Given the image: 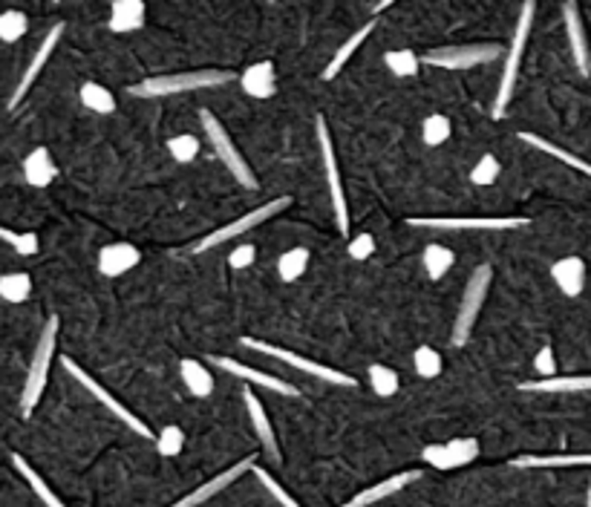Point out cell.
<instances>
[{
	"instance_id": "6da1fadb",
	"label": "cell",
	"mask_w": 591,
	"mask_h": 507,
	"mask_svg": "<svg viewBox=\"0 0 591 507\" xmlns=\"http://www.w3.org/2000/svg\"><path fill=\"white\" fill-rule=\"evenodd\" d=\"M234 81V72L226 69H194V72H171V76H153L144 78L127 93L136 98H162V96H179V93H194V89L206 87H219Z\"/></svg>"
},
{
	"instance_id": "7a4b0ae2",
	"label": "cell",
	"mask_w": 591,
	"mask_h": 507,
	"mask_svg": "<svg viewBox=\"0 0 591 507\" xmlns=\"http://www.w3.org/2000/svg\"><path fill=\"white\" fill-rule=\"evenodd\" d=\"M55 343H58V317H49L41 329V337H38V347L32 352V364H29V372H26V384H24V392H21V409L29 419L32 409L38 407L41 395L47 389V380H49V367H52V357H55Z\"/></svg>"
},
{
	"instance_id": "3957f363",
	"label": "cell",
	"mask_w": 591,
	"mask_h": 507,
	"mask_svg": "<svg viewBox=\"0 0 591 507\" xmlns=\"http://www.w3.org/2000/svg\"><path fill=\"white\" fill-rule=\"evenodd\" d=\"M533 15H537V4H522L520 21H516V29H513V41H511L508 56H505V69H502V78H500V89H496V98H493V119H502L505 116V107L513 98V87H516V76H520L522 52L528 47Z\"/></svg>"
},
{
	"instance_id": "277c9868",
	"label": "cell",
	"mask_w": 591,
	"mask_h": 507,
	"mask_svg": "<svg viewBox=\"0 0 591 507\" xmlns=\"http://www.w3.org/2000/svg\"><path fill=\"white\" fill-rule=\"evenodd\" d=\"M491 280H493V268L488 263L479 265L468 285H465V295L459 300V312H456V320H453V335H450V343L453 347H465L473 335V326L482 315V305H485V297H488V288H491Z\"/></svg>"
},
{
	"instance_id": "5b68a950",
	"label": "cell",
	"mask_w": 591,
	"mask_h": 507,
	"mask_svg": "<svg viewBox=\"0 0 591 507\" xmlns=\"http://www.w3.org/2000/svg\"><path fill=\"white\" fill-rule=\"evenodd\" d=\"M199 121H202V130H206V139L211 141V148L216 150L219 161H223L226 171L234 176V182L248 188V191H257V176H254L251 165L243 159V153L237 150V144L231 141L226 127L219 124V119L211 110H199Z\"/></svg>"
},
{
	"instance_id": "8992f818",
	"label": "cell",
	"mask_w": 591,
	"mask_h": 507,
	"mask_svg": "<svg viewBox=\"0 0 591 507\" xmlns=\"http://www.w3.org/2000/svg\"><path fill=\"white\" fill-rule=\"evenodd\" d=\"M239 347L254 349V352H260V355H269L274 360H283V364L294 367V369L309 375V378H318V380H323V384H332V387H358V380L353 375H343V372L332 369L326 364H318V360H311V357H303V355H294L289 349H280V347H274V343L257 340V337H239Z\"/></svg>"
},
{
	"instance_id": "52a82bcc",
	"label": "cell",
	"mask_w": 591,
	"mask_h": 507,
	"mask_svg": "<svg viewBox=\"0 0 591 507\" xmlns=\"http://www.w3.org/2000/svg\"><path fill=\"white\" fill-rule=\"evenodd\" d=\"M289 205H291V196H277V199H271V202L257 205L254 211H248V213L239 216V220H234V222H228V225H223V228H216V231L206 233V237H202V240L194 245V251H196V254H202V251H211V248L223 245V243H228V240L243 237V233H251L257 225L269 222L271 216H277L280 211H286Z\"/></svg>"
},
{
	"instance_id": "ba28073f",
	"label": "cell",
	"mask_w": 591,
	"mask_h": 507,
	"mask_svg": "<svg viewBox=\"0 0 591 507\" xmlns=\"http://www.w3.org/2000/svg\"><path fill=\"white\" fill-rule=\"evenodd\" d=\"M61 367H64V369H67V372H69L72 378H76L79 384H81V387H84V389H87V392H90L92 398H96V401H99V404H101V407H104L107 412H113V419H119V421H121V424H124L127 429H133L136 436H142V439H153L151 427H147V424H144L142 419H136V412H131V409H127V407H124V404L119 401L116 395H110V392H107V389H104V387L99 384L96 378H92V375H90L87 369H81V367L76 364V360H72V357H61ZM153 441H156V439H153Z\"/></svg>"
},
{
	"instance_id": "9c48e42d",
	"label": "cell",
	"mask_w": 591,
	"mask_h": 507,
	"mask_svg": "<svg viewBox=\"0 0 591 507\" xmlns=\"http://www.w3.org/2000/svg\"><path fill=\"white\" fill-rule=\"evenodd\" d=\"M315 130H318V144H321V161H323V173H326V185H329V199H332V211H335V222L341 233H349V208H346V193L341 182V171H338V159H335V144H332V133L323 116L315 119Z\"/></svg>"
},
{
	"instance_id": "30bf717a",
	"label": "cell",
	"mask_w": 591,
	"mask_h": 507,
	"mask_svg": "<svg viewBox=\"0 0 591 507\" xmlns=\"http://www.w3.org/2000/svg\"><path fill=\"white\" fill-rule=\"evenodd\" d=\"M502 47L500 44H465V47H438L430 49L427 56L421 58V64L441 67V69H473L491 64L496 58H502Z\"/></svg>"
},
{
	"instance_id": "8fae6325",
	"label": "cell",
	"mask_w": 591,
	"mask_h": 507,
	"mask_svg": "<svg viewBox=\"0 0 591 507\" xmlns=\"http://www.w3.org/2000/svg\"><path fill=\"white\" fill-rule=\"evenodd\" d=\"M413 228H433V231H513L528 225L525 216H418L410 220Z\"/></svg>"
},
{
	"instance_id": "7c38bea8",
	"label": "cell",
	"mask_w": 591,
	"mask_h": 507,
	"mask_svg": "<svg viewBox=\"0 0 591 507\" xmlns=\"http://www.w3.org/2000/svg\"><path fill=\"white\" fill-rule=\"evenodd\" d=\"M208 364L216 367V369H223V372H228V375H234V378H243V380H248V384H257V387H263V389H271L274 395H283V398H303L301 389L294 387V384H289V380L277 378V375H269V372H263V369H251V367L239 364V360H234V357L211 355Z\"/></svg>"
},
{
	"instance_id": "4fadbf2b",
	"label": "cell",
	"mask_w": 591,
	"mask_h": 507,
	"mask_svg": "<svg viewBox=\"0 0 591 507\" xmlns=\"http://www.w3.org/2000/svg\"><path fill=\"white\" fill-rule=\"evenodd\" d=\"M424 464H430L436 470H456L468 467L470 461L479 459V441L476 439H453L448 444H430L421 450Z\"/></svg>"
},
{
	"instance_id": "5bb4252c",
	"label": "cell",
	"mask_w": 591,
	"mask_h": 507,
	"mask_svg": "<svg viewBox=\"0 0 591 507\" xmlns=\"http://www.w3.org/2000/svg\"><path fill=\"white\" fill-rule=\"evenodd\" d=\"M61 35H64V24H55V26L44 35L41 47L35 49V56H32V61H29V67H26V72H24L21 81H17V87H15V96L9 98V110H17V107H21V101L26 98V93L32 89V84L38 81L41 69L47 67V61H49V56H52V49L58 47Z\"/></svg>"
},
{
	"instance_id": "9a60e30c",
	"label": "cell",
	"mask_w": 591,
	"mask_h": 507,
	"mask_svg": "<svg viewBox=\"0 0 591 507\" xmlns=\"http://www.w3.org/2000/svg\"><path fill=\"white\" fill-rule=\"evenodd\" d=\"M257 467L254 459H239L237 464H231L228 470H223V473H216L214 479H208L206 484H199L196 491H191L188 496H182L179 502H174L171 507H199V504H206L208 499H214L216 493H223L228 484H234L239 476H246L251 473V470Z\"/></svg>"
},
{
	"instance_id": "2e32d148",
	"label": "cell",
	"mask_w": 591,
	"mask_h": 507,
	"mask_svg": "<svg viewBox=\"0 0 591 507\" xmlns=\"http://www.w3.org/2000/svg\"><path fill=\"white\" fill-rule=\"evenodd\" d=\"M563 21H565V35H568V47H571L575 67L580 69V76H588V72H591V52H588V38H586L583 15H580L577 4H563Z\"/></svg>"
},
{
	"instance_id": "e0dca14e",
	"label": "cell",
	"mask_w": 591,
	"mask_h": 507,
	"mask_svg": "<svg viewBox=\"0 0 591 507\" xmlns=\"http://www.w3.org/2000/svg\"><path fill=\"white\" fill-rule=\"evenodd\" d=\"M139 263H142V251L133 243H110L99 251V271L110 280L124 277Z\"/></svg>"
},
{
	"instance_id": "ac0fdd59",
	"label": "cell",
	"mask_w": 591,
	"mask_h": 507,
	"mask_svg": "<svg viewBox=\"0 0 591 507\" xmlns=\"http://www.w3.org/2000/svg\"><path fill=\"white\" fill-rule=\"evenodd\" d=\"M418 479H421V470H401V473H396V476H390V479H384V481H378V484H373V487H366V491H361L358 496H353L343 507H373V504H378V502H384V499H390V496L401 493L404 487H410V484L418 481Z\"/></svg>"
},
{
	"instance_id": "d6986e66",
	"label": "cell",
	"mask_w": 591,
	"mask_h": 507,
	"mask_svg": "<svg viewBox=\"0 0 591 507\" xmlns=\"http://www.w3.org/2000/svg\"><path fill=\"white\" fill-rule=\"evenodd\" d=\"M243 401H246L251 427H254V432H257V439H260V444H263V450H266V456L274 459V461H280V444H277L274 427H271V421H269L263 401H260V398H257L248 387L243 389Z\"/></svg>"
},
{
	"instance_id": "ffe728a7",
	"label": "cell",
	"mask_w": 591,
	"mask_h": 507,
	"mask_svg": "<svg viewBox=\"0 0 591 507\" xmlns=\"http://www.w3.org/2000/svg\"><path fill=\"white\" fill-rule=\"evenodd\" d=\"M239 87L251 98H271L277 89V69L274 61H257L239 72Z\"/></svg>"
},
{
	"instance_id": "44dd1931",
	"label": "cell",
	"mask_w": 591,
	"mask_h": 507,
	"mask_svg": "<svg viewBox=\"0 0 591 507\" xmlns=\"http://www.w3.org/2000/svg\"><path fill=\"white\" fill-rule=\"evenodd\" d=\"M551 280L565 297H577L586 288V263L580 257H560L551 265Z\"/></svg>"
},
{
	"instance_id": "7402d4cb",
	"label": "cell",
	"mask_w": 591,
	"mask_h": 507,
	"mask_svg": "<svg viewBox=\"0 0 591 507\" xmlns=\"http://www.w3.org/2000/svg\"><path fill=\"white\" fill-rule=\"evenodd\" d=\"M179 378H182V387L188 389L191 398H199V401H206V398L214 395V375L211 369L202 364L196 357H185L179 364Z\"/></svg>"
},
{
	"instance_id": "603a6c76",
	"label": "cell",
	"mask_w": 591,
	"mask_h": 507,
	"mask_svg": "<svg viewBox=\"0 0 591 507\" xmlns=\"http://www.w3.org/2000/svg\"><path fill=\"white\" fill-rule=\"evenodd\" d=\"M24 179L29 188H49L55 179H58V165L47 148H35L24 159Z\"/></svg>"
},
{
	"instance_id": "cb8c5ba5",
	"label": "cell",
	"mask_w": 591,
	"mask_h": 507,
	"mask_svg": "<svg viewBox=\"0 0 591 507\" xmlns=\"http://www.w3.org/2000/svg\"><path fill=\"white\" fill-rule=\"evenodd\" d=\"M378 26V21L375 17H369V21L364 24V26H358L353 35H349V38L335 49V56H332V61L326 64V69H323V81H332V78H338V72L346 67V61L355 56V52L361 49V44L369 38V35H373V29Z\"/></svg>"
},
{
	"instance_id": "d4e9b609",
	"label": "cell",
	"mask_w": 591,
	"mask_h": 507,
	"mask_svg": "<svg viewBox=\"0 0 591 507\" xmlns=\"http://www.w3.org/2000/svg\"><path fill=\"white\" fill-rule=\"evenodd\" d=\"M511 467L520 470H551V467H591V452H554V456H516L511 459Z\"/></svg>"
},
{
	"instance_id": "484cf974",
	"label": "cell",
	"mask_w": 591,
	"mask_h": 507,
	"mask_svg": "<svg viewBox=\"0 0 591 507\" xmlns=\"http://www.w3.org/2000/svg\"><path fill=\"white\" fill-rule=\"evenodd\" d=\"M147 21V6L142 0H116L110 9V32H139Z\"/></svg>"
},
{
	"instance_id": "4316f807",
	"label": "cell",
	"mask_w": 591,
	"mask_h": 507,
	"mask_svg": "<svg viewBox=\"0 0 591 507\" xmlns=\"http://www.w3.org/2000/svg\"><path fill=\"white\" fill-rule=\"evenodd\" d=\"M522 392H551V395H568V392H588L591 375H557L545 380H525L520 384Z\"/></svg>"
},
{
	"instance_id": "83f0119b",
	"label": "cell",
	"mask_w": 591,
	"mask_h": 507,
	"mask_svg": "<svg viewBox=\"0 0 591 507\" xmlns=\"http://www.w3.org/2000/svg\"><path fill=\"white\" fill-rule=\"evenodd\" d=\"M520 139L528 144V148L540 150V153H548V156H554V159H560L563 165H568V168H575V171L591 176V161H586V159H580V156H575V153H568V150L557 148V144H551L548 139H543V136H537V133H520Z\"/></svg>"
},
{
	"instance_id": "f1b7e54d",
	"label": "cell",
	"mask_w": 591,
	"mask_h": 507,
	"mask_svg": "<svg viewBox=\"0 0 591 507\" xmlns=\"http://www.w3.org/2000/svg\"><path fill=\"white\" fill-rule=\"evenodd\" d=\"M79 98L87 107L90 113H99V116H110L116 113V96L99 81H84L79 89Z\"/></svg>"
},
{
	"instance_id": "f546056e",
	"label": "cell",
	"mask_w": 591,
	"mask_h": 507,
	"mask_svg": "<svg viewBox=\"0 0 591 507\" xmlns=\"http://www.w3.org/2000/svg\"><path fill=\"white\" fill-rule=\"evenodd\" d=\"M12 464H15V470H17V473H21V476L26 479V484L32 487V493H35V496H38V499L44 502V507H67V504H64V502H61L58 496H55V491H52V487H49V484H47V481H44V479H41L38 473H35V470H32V464H29V461H26L24 456H17V452H12Z\"/></svg>"
},
{
	"instance_id": "4dcf8cb0",
	"label": "cell",
	"mask_w": 591,
	"mask_h": 507,
	"mask_svg": "<svg viewBox=\"0 0 591 507\" xmlns=\"http://www.w3.org/2000/svg\"><path fill=\"white\" fill-rule=\"evenodd\" d=\"M421 263H424V271H427L430 280H441L456 265V254L448 245L430 243L427 248H424V254H421Z\"/></svg>"
},
{
	"instance_id": "1f68e13d",
	"label": "cell",
	"mask_w": 591,
	"mask_h": 507,
	"mask_svg": "<svg viewBox=\"0 0 591 507\" xmlns=\"http://www.w3.org/2000/svg\"><path fill=\"white\" fill-rule=\"evenodd\" d=\"M309 248H289L286 254H280V260H277V277L283 283H298L306 268H309Z\"/></svg>"
},
{
	"instance_id": "d6a6232c",
	"label": "cell",
	"mask_w": 591,
	"mask_h": 507,
	"mask_svg": "<svg viewBox=\"0 0 591 507\" xmlns=\"http://www.w3.org/2000/svg\"><path fill=\"white\" fill-rule=\"evenodd\" d=\"M32 295V277L26 271H9L0 277V300L6 303H26Z\"/></svg>"
},
{
	"instance_id": "836d02e7",
	"label": "cell",
	"mask_w": 591,
	"mask_h": 507,
	"mask_svg": "<svg viewBox=\"0 0 591 507\" xmlns=\"http://www.w3.org/2000/svg\"><path fill=\"white\" fill-rule=\"evenodd\" d=\"M366 378H369V387L378 398H393L401 387V378L393 367H384V364H369L366 369Z\"/></svg>"
},
{
	"instance_id": "e575fe53",
	"label": "cell",
	"mask_w": 591,
	"mask_h": 507,
	"mask_svg": "<svg viewBox=\"0 0 591 507\" xmlns=\"http://www.w3.org/2000/svg\"><path fill=\"white\" fill-rule=\"evenodd\" d=\"M384 64H386V69L393 72V76H398V78H413V76H418L421 58L416 56L413 49H390V52L384 56Z\"/></svg>"
},
{
	"instance_id": "d590c367",
	"label": "cell",
	"mask_w": 591,
	"mask_h": 507,
	"mask_svg": "<svg viewBox=\"0 0 591 507\" xmlns=\"http://www.w3.org/2000/svg\"><path fill=\"white\" fill-rule=\"evenodd\" d=\"M450 133H453V124L448 116H441V113H433L421 121V139L427 148H441V144L450 139Z\"/></svg>"
},
{
	"instance_id": "8d00e7d4",
	"label": "cell",
	"mask_w": 591,
	"mask_h": 507,
	"mask_svg": "<svg viewBox=\"0 0 591 507\" xmlns=\"http://www.w3.org/2000/svg\"><path fill=\"white\" fill-rule=\"evenodd\" d=\"M29 29V17L21 9H6L0 12V41L4 44H15L21 41Z\"/></svg>"
},
{
	"instance_id": "74e56055",
	"label": "cell",
	"mask_w": 591,
	"mask_h": 507,
	"mask_svg": "<svg viewBox=\"0 0 591 507\" xmlns=\"http://www.w3.org/2000/svg\"><path fill=\"white\" fill-rule=\"evenodd\" d=\"M502 173V165H500V159H496L493 153H485L482 159L476 161L473 171H470V182L476 188H491L496 179H500Z\"/></svg>"
},
{
	"instance_id": "f35d334b",
	"label": "cell",
	"mask_w": 591,
	"mask_h": 507,
	"mask_svg": "<svg viewBox=\"0 0 591 507\" xmlns=\"http://www.w3.org/2000/svg\"><path fill=\"white\" fill-rule=\"evenodd\" d=\"M413 369L421 375V378H438L441 369H445V360H441V355L433 349V347H418L413 352Z\"/></svg>"
},
{
	"instance_id": "ab89813d",
	"label": "cell",
	"mask_w": 591,
	"mask_h": 507,
	"mask_svg": "<svg viewBox=\"0 0 591 507\" xmlns=\"http://www.w3.org/2000/svg\"><path fill=\"white\" fill-rule=\"evenodd\" d=\"M185 447V432L182 427L176 424H168V427H162L159 429V436H156V452L164 459H176L179 452Z\"/></svg>"
},
{
	"instance_id": "60d3db41",
	"label": "cell",
	"mask_w": 591,
	"mask_h": 507,
	"mask_svg": "<svg viewBox=\"0 0 591 507\" xmlns=\"http://www.w3.org/2000/svg\"><path fill=\"white\" fill-rule=\"evenodd\" d=\"M0 240L9 243L17 254H21V257H35V254H38V248H41L38 233H32V231L17 233V231H9V228L0 225Z\"/></svg>"
},
{
	"instance_id": "b9f144b4",
	"label": "cell",
	"mask_w": 591,
	"mask_h": 507,
	"mask_svg": "<svg viewBox=\"0 0 591 507\" xmlns=\"http://www.w3.org/2000/svg\"><path fill=\"white\" fill-rule=\"evenodd\" d=\"M199 148H202L199 139L191 133L168 139V153L174 156V161H179V165H191V161L199 156Z\"/></svg>"
},
{
	"instance_id": "7bdbcfd3",
	"label": "cell",
	"mask_w": 591,
	"mask_h": 507,
	"mask_svg": "<svg viewBox=\"0 0 591 507\" xmlns=\"http://www.w3.org/2000/svg\"><path fill=\"white\" fill-rule=\"evenodd\" d=\"M251 473L257 476V481H260V484L266 487L269 496H271L277 504H280V507H301V502H298V499H291V493H289L286 487H283L280 481H277V479L269 473V470H263V467H254Z\"/></svg>"
},
{
	"instance_id": "ee69618b",
	"label": "cell",
	"mask_w": 591,
	"mask_h": 507,
	"mask_svg": "<svg viewBox=\"0 0 591 507\" xmlns=\"http://www.w3.org/2000/svg\"><path fill=\"white\" fill-rule=\"evenodd\" d=\"M346 251H349V257H353V260L364 263V260H369L375 254V237H373V233H358V237L349 240Z\"/></svg>"
},
{
	"instance_id": "f6af8a7d",
	"label": "cell",
	"mask_w": 591,
	"mask_h": 507,
	"mask_svg": "<svg viewBox=\"0 0 591 507\" xmlns=\"http://www.w3.org/2000/svg\"><path fill=\"white\" fill-rule=\"evenodd\" d=\"M533 369H537L540 380L545 378H557V357H554V349L551 347H543L533 357Z\"/></svg>"
},
{
	"instance_id": "bcb514c9",
	"label": "cell",
	"mask_w": 591,
	"mask_h": 507,
	"mask_svg": "<svg viewBox=\"0 0 591 507\" xmlns=\"http://www.w3.org/2000/svg\"><path fill=\"white\" fill-rule=\"evenodd\" d=\"M254 260H257V248H254L251 243L237 245V248L228 254V265H231L234 271H243V268L254 265Z\"/></svg>"
},
{
	"instance_id": "7dc6e473",
	"label": "cell",
	"mask_w": 591,
	"mask_h": 507,
	"mask_svg": "<svg viewBox=\"0 0 591 507\" xmlns=\"http://www.w3.org/2000/svg\"><path fill=\"white\" fill-rule=\"evenodd\" d=\"M393 6V0H378V4H373V15L384 12V9H390Z\"/></svg>"
},
{
	"instance_id": "c3c4849f",
	"label": "cell",
	"mask_w": 591,
	"mask_h": 507,
	"mask_svg": "<svg viewBox=\"0 0 591 507\" xmlns=\"http://www.w3.org/2000/svg\"><path fill=\"white\" fill-rule=\"evenodd\" d=\"M586 507H591V484H588V496H586Z\"/></svg>"
}]
</instances>
